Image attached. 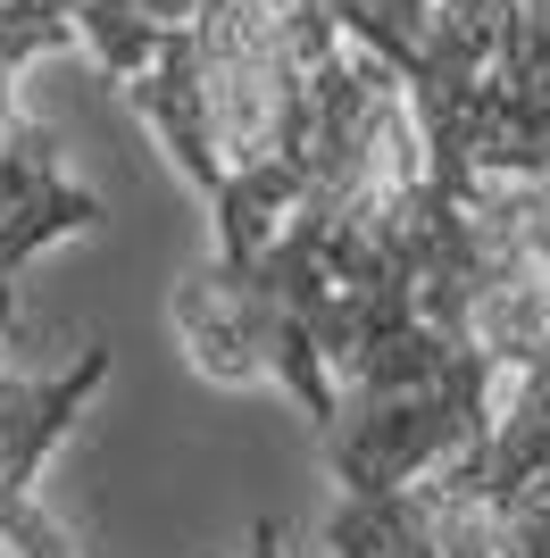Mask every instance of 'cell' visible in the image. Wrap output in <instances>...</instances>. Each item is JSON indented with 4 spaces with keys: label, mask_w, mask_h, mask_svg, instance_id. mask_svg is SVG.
Segmentation results:
<instances>
[{
    "label": "cell",
    "mask_w": 550,
    "mask_h": 558,
    "mask_svg": "<svg viewBox=\"0 0 550 558\" xmlns=\"http://www.w3.org/2000/svg\"><path fill=\"white\" fill-rule=\"evenodd\" d=\"M84 50L208 201L217 258L251 267L318 159V9L292 0H75Z\"/></svg>",
    "instance_id": "obj_1"
},
{
    "label": "cell",
    "mask_w": 550,
    "mask_h": 558,
    "mask_svg": "<svg viewBox=\"0 0 550 558\" xmlns=\"http://www.w3.org/2000/svg\"><path fill=\"white\" fill-rule=\"evenodd\" d=\"M84 43L75 25V0H0V317L17 301V267L68 233L100 226V192L75 184L68 150L50 125L17 117V68L43 59V50H68Z\"/></svg>",
    "instance_id": "obj_2"
},
{
    "label": "cell",
    "mask_w": 550,
    "mask_h": 558,
    "mask_svg": "<svg viewBox=\"0 0 550 558\" xmlns=\"http://www.w3.org/2000/svg\"><path fill=\"white\" fill-rule=\"evenodd\" d=\"M109 384V342H75L68 367L0 375V550L9 558H75L59 517L43 509V459L68 442L84 400Z\"/></svg>",
    "instance_id": "obj_3"
},
{
    "label": "cell",
    "mask_w": 550,
    "mask_h": 558,
    "mask_svg": "<svg viewBox=\"0 0 550 558\" xmlns=\"http://www.w3.org/2000/svg\"><path fill=\"white\" fill-rule=\"evenodd\" d=\"M534 84H550V0H526V9H517V25H509V43H501V59L476 75V93L458 100L442 125H426V159H434V184H442V192H451V175H458V150H467V134H476V125L501 109V100L534 93Z\"/></svg>",
    "instance_id": "obj_4"
},
{
    "label": "cell",
    "mask_w": 550,
    "mask_h": 558,
    "mask_svg": "<svg viewBox=\"0 0 550 558\" xmlns=\"http://www.w3.org/2000/svg\"><path fill=\"white\" fill-rule=\"evenodd\" d=\"M458 558H550V475H534L509 509L458 500Z\"/></svg>",
    "instance_id": "obj_5"
},
{
    "label": "cell",
    "mask_w": 550,
    "mask_h": 558,
    "mask_svg": "<svg viewBox=\"0 0 550 558\" xmlns=\"http://www.w3.org/2000/svg\"><path fill=\"white\" fill-rule=\"evenodd\" d=\"M492 209H501L509 233H526L534 251H550V175H492V184H476Z\"/></svg>",
    "instance_id": "obj_6"
},
{
    "label": "cell",
    "mask_w": 550,
    "mask_h": 558,
    "mask_svg": "<svg viewBox=\"0 0 550 558\" xmlns=\"http://www.w3.org/2000/svg\"><path fill=\"white\" fill-rule=\"evenodd\" d=\"M242 558H292V550H284V525H275V517H259L251 542H242Z\"/></svg>",
    "instance_id": "obj_7"
},
{
    "label": "cell",
    "mask_w": 550,
    "mask_h": 558,
    "mask_svg": "<svg viewBox=\"0 0 550 558\" xmlns=\"http://www.w3.org/2000/svg\"><path fill=\"white\" fill-rule=\"evenodd\" d=\"M0 333H9V317H0Z\"/></svg>",
    "instance_id": "obj_8"
},
{
    "label": "cell",
    "mask_w": 550,
    "mask_h": 558,
    "mask_svg": "<svg viewBox=\"0 0 550 558\" xmlns=\"http://www.w3.org/2000/svg\"><path fill=\"white\" fill-rule=\"evenodd\" d=\"M208 558H217V550H208Z\"/></svg>",
    "instance_id": "obj_9"
}]
</instances>
